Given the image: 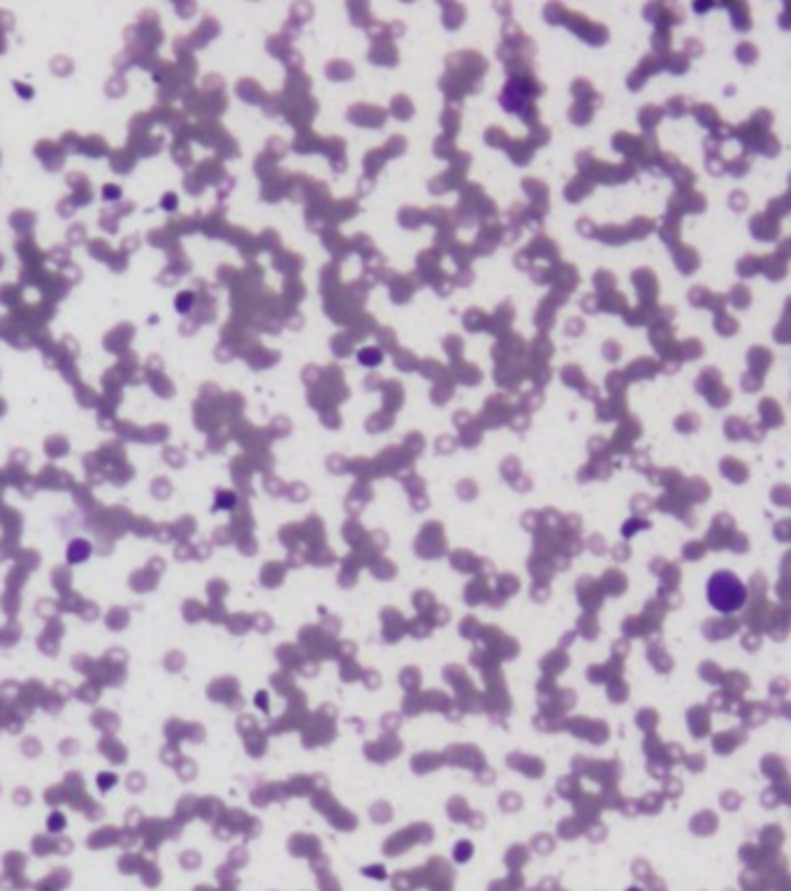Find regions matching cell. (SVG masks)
<instances>
[{
	"mask_svg": "<svg viewBox=\"0 0 791 891\" xmlns=\"http://www.w3.org/2000/svg\"><path fill=\"white\" fill-rule=\"evenodd\" d=\"M747 590L741 578L733 576L731 571H717L708 581V601L719 613H736L745 603Z\"/></svg>",
	"mask_w": 791,
	"mask_h": 891,
	"instance_id": "1",
	"label": "cell"
},
{
	"mask_svg": "<svg viewBox=\"0 0 791 891\" xmlns=\"http://www.w3.org/2000/svg\"><path fill=\"white\" fill-rule=\"evenodd\" d=\"M93 548L86 539H75V541L67 546V565H82L86 559L91 557Z\"/></svg>",
	"mask_w": 791,
	"mask_h": 891,
	"instance_id": "2",
	"label": "cell"
},
{
	"mask_svg": "<svg viewBox=\"0 0 791 891\" xmlns=\"http://www.w3.org/2000/svg\"><path fill=\"white\" fill-rule=\"evenodd\" d=\"M66 826H67V819L63 813H51L49 817H47V829H49L51 833H58V831H63Z\"/></svg>",
	"mask_w": 791,
	"mask_h": 891,
	"instance_id": "3",
	"label": "cell"
},
{
	"mask_svg": "<svg viewBox=\"0 0 791 891\" xmlns=\"http://www.w3.org/2000/svg\"><path fill=\"white\" fill-rule=\"evenodd\" d=\"M193 305H195V298L191 293H182L177 298V311H182V314H189V311L193 309Z\"/></svg>",
	"mask_w": 791,
	"mask_h": 891,
	"instance_id": "4",
	"label": "cell"
},
{
	"mask_svg": "<svg viewBox=\"0 0 791 891\" xmlns=\"http://www.w3.org/2000/svg\"><path fill=\"white\" fill-rule=\"evenodd\" d=\"M98 787H100V792H110L111 787H117V775L100 773L98 775Z\"/></svg>",
	"mask_w": 791,
	"mask_h": 891,
	"instance_id": "5",
	"label": "cell"
}]
</instances>
